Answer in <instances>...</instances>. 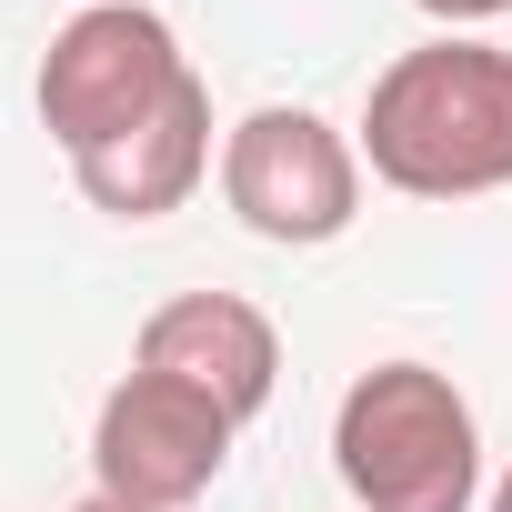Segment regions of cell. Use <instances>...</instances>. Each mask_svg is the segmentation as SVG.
Wrapping results in <instances>:
<instances>
[{
	"mask_svg": "<svg viewBox=\"0 0 512 512\" xmlns=\"http://www.w3.org/2000/svg\"><path fill=\"white\" fill-rule=\"evenodd\" d=\"M201 171H211V91H201V71H191L141 131H121V141H101V151L71 161L81 201L111 211V221H161V211H181V201L201 191Z\"/></svg>",
	"mask_w": 512,
	"mask_h": 512,
	"instance_id": "cell-7",
	"label": "cell"
},
{
	"mask_svg": "<svg viewBox=\"0 0 512 512\" xmlns=\"http://www.w3.org/2000/svg\"><path fill=\"white\" fill-rule=\"evenodd\" d=\"M71 512H141V502H111V492H91V502H71Z\"/></svg>",
	"mask_w": 512,
	"mask_h": 512,
	"instance_id": "cell-9",
	"label": "cell"
},
{
	"mask_svg": "<svg viewBox=\"0 0 512 512\" xmlns=\"http://www.w3.org/2000/svg\"><path fill=\"white\" fill-rule=\"evenodd\" d=\"M332 472L362 512H472L482 502V422L452 372L372 362L332 412Z\"/></svg>",
	"mask_w": 512,
	"mask_h": 512,
	"instance_id": "cell-2",
	"label": "cell"
},
{
	"mask_svg": "<svg viewBox=\"0 0 512 512\" xmlns=\"http://www.w3.org/2000/svg\"><path fill=\"white\" fill-rule=\"evenodd\" d=\"M362 161L412 201L512 191V51L462 31L402 51L362 101Z\"/></svg>",
	"mask_w": 512,
	"mask_h": 512,
	"instance_id": "cell-1",
	"label": "cell"
},
{
	"mask_svg": "<svg viewBox=\"0 0 512 512\" xmlns=\"http://www.w3.org/2000/svg\"><path fill=\"white\" fill-rule=\"evenodd\" d=\"M81 11H91V0H81Z\"/></svg>",
	"mask_w": 512,
	"mask_h": 512,
	"instance_id": "cell-11",
	"label": "cell"
},
{
	"mask_svg": "<svg viewBox=\"0 0 512 512\" xmlns=\"http://www.w3.org/2000/svg\"><path fill=\"white\" fill-rule=\"evenodd\" d=\"M231 432H241V422H231L221 402H201L191 382L131 362V372L101 392V412H91V482H101L111 502L181 512V502H201V492L221 482Z\"/></svg>",
	"mask_w": 512,
	"mask_h": 512,
	"instance_id": "cell-5",
	"label": "cell"
},
{
	"mask_svg": "<svg viewBox=\"0 0 512 512\" xmlns=\"http://www.w3.org/2000/svg\"><path fill=\"white\" fill-rule=\"evenodd\" d=\"M131 362L191 382V392L221 402L231 422H251V412L282 392V332H272L262 302H241V292H181V302H161V312L141 322Z\"/></svg>",
	"mask_w": 512,
	"mask_h": 512,
	"instance_id": "cell-6",
	"label": "cell"
},
{
	"mask_svg": "<svg viewBox=\"0 0 512 512\" xmlns=\"http://www.w3.org/2000/svg\"><path fill=\"white\" fill-rule=\"evenodd\" d=\"M492 512H512V472H502V482H492Z\"/></svg>",
	"mask_w": 512,
	"mask_h": 512,
	"instance_id": "cell-10",
	"label": "cell"
},
{
	"mask_svg": "<svg viewBox=\"0 0 512 512\" xmlns=\"http://www.w3.org/2000/svg\"><path fill=\"white\" fill-rule=\"evenodd\" d=\"M221 201L241 211V231L282 251H322L362 221V141L302 101H262L221 131Z\"/></svg>",
	"mask_w": 512,
	"mask_h": 512,
	"instance_id": "cell-4",
	"label": "cell"
},
{
	"mask_svg": "<svg viewBox=\"0 0 512 512\" xmlns=\"http://www.w3.org/2000/svg\"><path fill=\"white\" fill-rule=\"evenodd\" d=\"M422 11H432L442 31H472V21H502V11H512V0H422Z\"/></svg>",
	"mask_w": 512,
	"mask_h": 512,
	"instance_id": "cell-8",
	"label": "cell"
},
{
	"mask_svg": "<svg viewBox=\"0 0 512 512\" xmlns=\"http://www.w3.org/2000/svg\"><path fill=\"white\" fill-rule=\"evenodd\" d=\"M181 81H191V61H181V41H171L161 11H141V0H91V11H71L51 31L31 101H41V131L81 161V151L141 131Z\"/></svg>",
	"mask_w": 512,
	"mask_h": 512,
	"instance_id": "cell-3",
	"label": "cell"
}]
</instances>
